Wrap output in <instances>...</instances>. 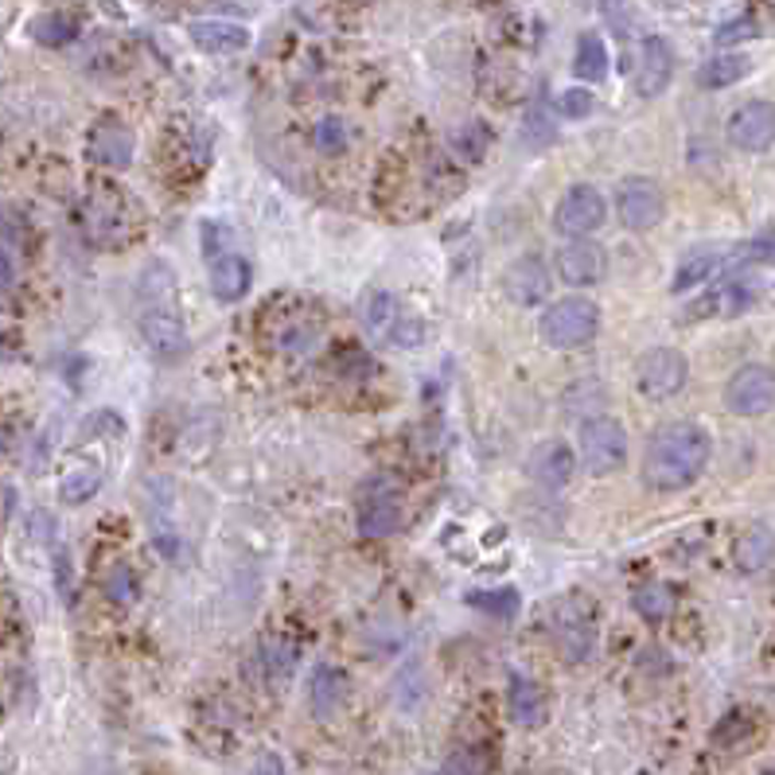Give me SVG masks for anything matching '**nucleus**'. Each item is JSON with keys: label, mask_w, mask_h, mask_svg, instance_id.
<instances>
[{"label": "nucleus", "mask_w": 775, "mask_h": 775, "mask_svg": "<svg viewBox=\"0 0 775 775\" xmlns=\"http://www.w3.org/2000/svg\"><path fill=\"white\" fill-rule=\"evenodd\" d=\"M137 324H141L144 348L161 363H172L188 351V328L179 316V289L168 261L144 266L141 285H137Z\"/></svg>", "instance_id": "nucleus-1"}, {"label": "nucleus", "mask_w": 775, "mask_h": 775, "mask_svg": "<svg viewBox=\"0 0 775 775\" xmlns=\"http://www.w3.org/2000/svg\"><path fill=\"white\" fill-rule=\"evenodd\" d=\"M713 456V441L694 421H670L647 441L643 456V483L650 491H682L705 472Z\"/></svg>", "instance_id": "nucleus-2"}, {"label": "nucleus", "mask_w": 775, "mask_h": 775, "mask_svg": "<svg viewBox=\"0 0 775 775\" xmlns=\"http://www.w3.org/2000/svg\"><path fill=\"white\" fill-rule=\"evenodd\" d=\"M600 331V308L588 296H565V301L550 304L538 320V336L545 348L553 351H577L592 343Z\"/></svg>", "instance_id": "nucleus-3"}, {"label": "nucleus", "mask_w": 775, "mask_h": 775, "mask_svg": "<svg viewBox=\"0 0 775 775\" xmlns=\"http://www.w3.org/2000/svg\"><path fill=\"white\" fill-rule=\"evenodd\" d=\"M550 635L569 662L592 659V650H597V604L580 592H565L550 608Z\"/></svg>", "instance_id": "nucleus-4"}, {"label": "nucleus", "mask_w": 775, "mask_h": 775, "mask_svg": "<svg viewBox=\"0 0 775 775\" xmlns=\"http://www.w3.org/2000/svg\"><path fill=\"white\" fill-rule=\"evenodd\" d=\"M79 226L86 242H94L102 250H114L133 234V214L126 211V199L114 188H94L79 203Z\"/></svg>", "instance_id": "nucleus-5"}, {"label": "nucleus", "mask_w": 775, "mask_h": 775, "mask_svg": "<svg viewBox=\"0 0 775 775\" xmlns=\"http://www.w3.org/2000/svg\"><path fill=\"white\" fill-rule=\"evenodd\" d=\"M363 324L371 336L390 343V348H418L421 339H425V324L398 296L383 293V289L363 296Z\"/></svg>", "instance_id": "nucleus-6"}, {"label": "nucleus", "mask_w": 775, "mask_h": 775, "mask_svg": "<svg viewBox=\"0 0 775 775\" xmlns=\"http://www.w3.org/2000/svg\"><path fill=\"white\" fill-rule=\"evenodd\" d=\"M627 463V428L615 418H588L580 425V468L588 475H615Z\"/></svg>", "instance_id": "nucleus-7"}, {"label": "nucleus", "mask_w": 775, "mask_h": 775, "mask_svg": "<svg viewBox=\"0 0 775 775\" xmlns=\"http://www.w3.org/2000/svg\"><path fill=\"white\" fill-rule=\"evenodd\" d=\"M690 378V363L682 351L674 348H650L647 355H639L635 363V386H639L643 398L650 401H667L674 398Z\"/></svg>", "instance_id": "nucleus-8"}, {"label": "nucleus", "mask_w": 775, "mask_h": 775, "mask_svg": "<svg viewBox=\"0 0 775 775\" xmlns=\"http://www.w3.org/2000/svg\"><path fill=\"white\" fill-rule=\"evenodd\" d=\"M775 406V366L749 363L725 383V410L737 418H760Z\"/></svg>", "instance_id": "nucleus-9"}, {"label": "nucleus", "mask_w": 775, "mask_h": 775, "mask_svg": "<svg viewBox=\"0 0 775 775\" xmlns=\"http://www.w3.org/2000/svg\"><path fill=\"white\" fill-rule=\"evenodd\" d=\"M608 219V203L592 184H573L557 207H553V226L562 234H569L573 242L577 238H592V234L604 226Z\"/></svg>", "instance_id": "nucleus-10"}, {"label": "nucleus", "mask_w": 775, "mask_h": 775, "mask_svg": "<svg viewBox=\"0 0 775 775\" xmlns=\"http://www.w3.org/2000/svg\"><path fill=\"white\" fill-rule=\"evenodd\" d=\"M615 211H620V223L627 231H650L667 214V196L650 176H627L615 188Z\"/></svg>", "instance_id": "nucleus-11"}, {"label": "nucleus", "mask_w": 775, "mask_h": 775, "mask_svg": "<svg viewBox=\"0 0 775 775\" xmlns=\"http://www.w3.org/2000/svg\"><path fill=\"white\" fill-rule=\"evenodd\" d=\"M401 491L390 480H375L359 495V535L363 538H390L401 526Z\"/></svg>", "instance_id": "nucleus-12"}, {"label": "nucleus", "mask_w": 775, "mask_h": 775, "mask_svg": "<svg viewBox=\"0 0 775 775\" xmlns=\"http://www.w3.org/2000/svg\"><path fill=\"white\" fill-rule=\"evenodd\" d=\"M732 149L740 152H767L775 144V106L772 102H744L725 126Z\"/></svg>", "instance_id": "nucleus-13"}, {"label": "nucleus", "mask_w": 775, "mask_h": 775, "mask_svg": "<svg viewBox=\"0 0 775 775\" xmlns=\"http://www.w3.org/2000/svg\"><path fill=\"white\" fill-rule=\"evenodd\" d=\"M86 152L90 161L102 164V168H114V172H126L133 164V152H137V137L126 121H117V117H102L94 121V129L86 133Z\"/></svg>", "instance_id": "nucleus-14"}, {"label": "nucleus", "mask_w": 775, "mask_h": 775, "mask_svg": "<svg viewBox=\"0 0 775 775\" xmlns=\"http://www.w3.org/2000/svg\"><path fill=\"white\" fill-rule=\"evenodd\" d=\"M550 266H545L538 254H522V258H515L507 269H503V293H507L510 304H518V308H535V304H542L545 296H550Z\"/></svg>", "instance_id": "nucleus-15"}, {"label": "nucleus", "mask_w": 775, "mask_h": 775, "mask_svg": "<svg viewBox=\"0 0 775 775\" xmlns=\"http://www.w3.org/2000/svg\"><path fill=\"white\" fill-rule=\"evenodd\" d=\"M674 79V47L662 36H647L639 44V55H635V71L632 82L643 98H659L662 90Z\"/></svg>", "instance_id": "nucleus-16"}, {"label": "nucleus", "mask_w": 775, "mask_h": 775, "mask_svg": "<svg viewBox=\"0 0 775 775\" xmlns=\"http://www.w3.org/2000/svg\"><path fill=\"white\" fill-rule=\"evenodd\" d=\"M604 269H608V258L592 238H577V242H569V246L557 250V277H562L565 285H573V289H585V285L604 281Z\"/></svg>", "instance_id": "nucleus-17"}, {"label": "nucleus", "mask_w": 775, "mask_h": 775, "mask_svg": "<svg viewBox=\"0 0 775 775\" xmlns=\"http://www.w3.org/2000/svg\"><path fill=\"white\" fill-rule=\"evenodd\" d=\"M573 472H577V456H573V448L565 441H542L526 460V475L545 491L565 488L573 480Z\"/></svg>", "instance_id": "nucleus-18"}, {"label": "nucleus", "mask_w": 775, "mask_h": 775, "mask_svg": "<svg viewBox=\"0 0 775 775\" xmlns=\"http://www.w3.org/2000/svg\"><path fill=\"white\" fill-rule=\"evenodd\" d=\"M188 36L191 44L207 55H231V51H246V47H250V27L238 24V20H219V16L191 20Z\"/></svg>", "instance_id": "nucleus-19"}, {"label": "nucleus", "mask_w": 775, "mask_h": 775, "mask_svg": "<svg viewBox=\"0 0 775 775\" xmlns=\"http://www.w3.org/2000/svg\"><path fill=\"white\" fill-rule=\"evenodd\" d=\"M507 705H510V717H515V721L522 725V729H542V725H545V713H550L542 686H538L535 678H526V674H510Z\"/></svg>", "instance_id": "nucleus-20"}, {"label": "nucleus", "mask_w": 775, "mask_h": 775, "mask_svg": "<svg viewBox=\"0 0 775 775\" xmlns=\"http://www.w3.org/2000/svg\"><path fill=\"white\" fill-rule=\"evenodd\" d=\"M254 285V269L246 258H238V254H223V258L211 261V293L214 301H242V296L250 293Z\"/></svg>", "instance_id": "nucleus-21"}, {"label": "nucleus", "mask_w": 775, "mask_h": 775, "mask_svg": "<svg viewBox=\"0 0 775 775\" xmlns=\"http://www.w3.org/2000/svg\"><path fill=\"white\" fill-rule=\"evenodd\" d=\"M732 557H737V569L740 573H760V569H764V565L775 557L772 526H764V522L749 526V530L737 538V550H732Z\"/></svg>", "instance_id": "nucleus-22"}, {"label": "nucleus", "mask_w": 775, "mask_h": 775, "mask_svg": "<svg viewBox=\"0 0 775 775\" xmlns=\"http://www.w3.org/2000/svg\"><path fill=\"white\" fill-rule=\"evenodd\" d=\"M343 694H348V678L339 674L336 667H316L313 682H308V702H313L316 717H331V713L343 705Z\"/></svg>", "instance_id": "nucleus-23"}, {"label": "nucleus", "mask_w": 775, "mask_h": 775, "mask_svg": "<svg viewBox=\"0 0 775 775\" xmlns=\"http://www.w3.org/2000/svg\"><path fill=\"white\" fill-rule=\"evenodd\" d=\"M82 32V16L71 9H51L32 24V36L44 47H67Z\"/></svg>", "instance_id": "nucleus-24"}, {"label": "nucleus", "mask_w": 775, "mask_h": 775, "mask_svg": "<svg viewBox=\"0 0 775 775\" xmlns=\"http://www.w3.org/2000/svg\"><path fill=\"white\" fill-rule=\"evenodd\" d=\"M102 483H106V463H79V468L67 472L63 483H59V500L71 503V507H79V503H86V500L98 495Z\"/></svg>", "instance_id": "nucleus-25"}, {"label": "nucleus", "mask_w": 775, "mask_h": 775, "mask_svg": "<svg viewBox=\"0 0 775 775\" xmlns=\"http://www.w3.org/2000/svg\"><path fill=\"white\" fill-rule=\"evenodd\" d=\"M749 71H752V63L744 59V55H713V59H705L702 63V71H697V86L725 90V86H732V82L744 79Z\"/></svg>", "instance_id": "nucleus-26"}, {"label": "nucleus", "mask_w": 775, "mask_h": 775, "mask_svg": "<svg viewBox=\"0 0 775 775\" xmlns=\"http://www.w3.org/2000/svg\"><path fill=\"white\" fill-rule=\"evenodd\" d=\"M573 71H577V79L588 82V86H597V82L608 74V51H604V39H600L597 32H588V36L577 39Z\"/></svg>", "instance_id": "nucleus-27"}, {"label": "nucleus", "mask_w": 775, "mask_h": 775, "mask_svg": "<svg viewBox=\"0 0 775 775\" xmlns=\"http://www.w3.org/2000/svg\"><path fill=\"white\" fill-rule=\"evenodd\" d=\"M717 269H721V258H717V254H713V250H697V254H690V258L678 261L670 289H674V293H690V289H697L702 281H709Z\"/></svg>", "instance_id": "nucleus-28"}, {"label": "nucleus", "mask_w": 775, "mask_h": 775, "mask_svg": "<svg viewBox=\"0 0 775 775\" xmlns=\"http://www.w3.org/2000/svg\"><path fill=\"white\" fill-rule=\"evenodd\" d=\"M277 351L281 355H313L320 348V328L308 320H285L277 328Z\"/></svg>", "instance_id": "nucleus-29"}, {"label": "nucleus", "mask_w": 775, "mask_h": 775, "mask_svg": "<svg viewBox=\"0 0 775 775\" xmlns=\"http://www.w3.org/2000/svg\"><path fill=\"white\" fill-rule=\"evenodd\" d=\"M296 659H301V650H296L293 639H285V635H269L266 650H261V662H266L273 682H289L296 670Z\"/></svg>", "instance_id": "nucleus-30"}, {"label": "nucleus", "mask_w": 775, "mask_h": 775, "mask_svg": "<svg viewBox=\"0 0 775 775\" xmlns=\"http://www.w3.org/2000/svg\"><path fill=\"white\" fill-rule=\"evenodd\" d=\"M488 149H491L488 121H463V126L453 133V152L460 156V161H468V164L483 161V152H488Z\"/></svg>", "instance_id": "nucleus-31"}, {"label": "nucleus", "mask_w": 775, "mask_h": 775, "mask_svg": "<svg viewBox=\"0 0 775 775\" xmlns=\"http://www.w3.org/2000/svg\"><path fill=\"white\" fill-rule=\"evenodd\" d=\"M313 144L316 152H324V156H339V152L351 144V129L343 117H320L313 126Z\"/></svg>", "instance_id": "nucleus-32"}, {"label": "nucleus", "mask_w": 775, "mask_h": 775, "mask_svg": "<svg viewBox=\"0 0 775 775\" xmlns=\"http://www.w3.org/2000/svg\"><path fill=\"white\" fill-rule=\"evenodd\" d=\"M632 608L643 615V620H667V615L674 612V597H670L667 585H643V588H635Z\"/></svg>", "instance_id": "nucleus-33"}, {"label": "nucleus", "mask_w": 775, "mask_h": 775, "mask_svg": "<svg viewBox=\"0 0 775 775\" xmlns=\"http://www.w3.org/2000/svg\"><path fill=\"white\" fill-rule=\"evenodd\" d=\"M468 604L480 608V612L495 615V620H515L518 615V592L515 588H491V592H472Z\"/></svg>", "instance_id": "nucleus-34"}, {"label": "nucleus", "mask_w": 775, "mask_h": 775, "mask_svg": "<svg viewBox=\"0 0 775 775\" xmlns=\"http://www.w3.org/2000/svg\"><path fill=\"white\" fill-rule=\"evenodd\" d=\"M106 597L114 600V604H133L137 600V573L129 569L126 562L106 573Z\"/></svg>", "instance_id": "nucleus-35"}, {"label": "nucleus", "mask_w": 775, "mask_h": 775, "mask_svg": "<svg viewBox=\"0 0 775 775\" xmlns=\"http://www.w3.org/2000/svg\"><path fill=\"white\" fill-rule=\"evenodd\" d=\"M749 732H752L749 717H744L740 709H732L729 717H725V721L717 725V729H713V740H717L721 749H732V744H740V740L749 737Z\"/></svg>", "instance_id": "nucleus-36"}, {"label": "nucleus", "mask_w": 775, "mask_h": 775, "mask_svg": "<svg viewBox=\"0 0 775 775\" xmlns=\"http://www.w3.org/2000/svg\"><path fill=\"white\" fill-rule=\"evenodd\" d=\"M557 114L562 117H569V121H577V117H585L588 109H592V90H585V86H573V90H562L557 94Z\"/></svg>", "instance_id": "nucleus-37"}, {"label": "nucleus", "mask_w": 775, "mask_h": 775, "mask_svg": "<svg viewBox=\"0 0 775 775\" xmlns=\"http://www.w3.org/2000/svg\"><path fill=\"white\" fill-rule=\"evenodd\" d=\"M553 133H557V129L550 126V114H545L542 106H535L530 114H526V141H530V144H538V149H542V144L553 141Z\"/></svg>", "instance_id": "nucleus-38"}, {"label": "nucleus", "mask_w": 775, "mask_h": 775, "mask_svg": "<svg viewBox=\"0 0 775 775\" xmlns=\"http://www.w3.org/2000/svg\"><path fill=\"white\" fill-rule=\"evenodd\" d=\"M760 27H756V20L752 16H737V20H729V24H721L717 27V44H737V39H752L756 36Z\"/></svg>", "instance_id": "nucleus-39"}, {"label": "nucleus", "mask_w": 775, "mask_h": 775, "mask_svg": "<svg viewBox=\"0 0 775 775\" xmlns=\"http://www.w3.org/2000/svg\"><path fill=\"white\" fill-rule=\"evenodd\" d=\"M55 580H59V588H63V600L71 604L74 600V577H71V553L67 550L55 553Z\"/></svg>", "instance_id": "nucleus-40"}, {"label": "nucleus", "mask_w": 775, "mask_h": 775, "mask_svg": "<svg viewBox=\"0 0 775 775\" xmlns=\"http://www.w3.org/2000/svg\"><path fill=\"white\" fill-rule=\"evenodd\" d=\"M744 261H756V266H775V242H749L744 250H740Z\"/></svg>", "instance_id": "nucleus-41"}, {"label": "nucleus", "mask_w": 775, "mask_h": 775, "mask_svg": "<svg viewBox=\"0 0 775 775\" xmlns=\"http://www.w3.org/2000/svg\"><path fill=\"white\" fill-rule=\"evenodd\" d=\"M27 526H32V538H55V530H51V515L47 510H36V515L27 518Z\"/></svg>", "instance_id": "nucleus-42"}, {"label": "nucleus", "mask_w": 775, "mask_h": 775, "mask_svg": "<svg viewBox=\"0 0 775 775\" xmlns=\"http://www.w3.org/2000/svg\"><path fill=\"white\" fill-rule=\"evenodd\" d=\"M254 775H285V760L277 756V752H266V756L258 760V772Z\"/></svg>", "instance_id": "nucleus-43"}, {"label": "nucleus", "mask_w": 775, "mask_h": 775, "mask_svg": "<svg viewBox=\"0 0 775 775\" xmlns=\"http://www.w3.org/2000/svg\"><path fill=\"white\" fill-rule=\"evenodd\" d=\"M12 510H16V488H4V518H12Z\"/></svg>", "instance_id": "nucleus-44"}, {"label": "nucleus", "mask_w": 775, "mask_h": 775, "mask_svg": "<svg viewBox=\"0 0 775 775\" xmlns=\"http://www.w3.org/2000/svg\"><path fill=\"white\" fill-rule=\"evenodd\" d=\"M764 775H775V772H764Z\"/></svg>", "instance_id": "nucleus-45"}]
</instances>
